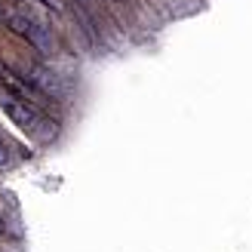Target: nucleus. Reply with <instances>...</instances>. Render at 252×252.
I'll return each mask as SVG.
<instances>
[{
  "instance_id": "1",
  "label": "nucleus",
  "mask_w": 252,
  "mask_h": 252,
  "mask_svg": "<svg viewBox=\"0 0 252 252\" xmlns=\"http://www.w3.org/2000/svg\"><path fill=\"white\" fill-rule=\"evenodd\" d=\"M0 108H3V114L16 123L22 132L34 135L37 142H53V138L59 135V126L53 120H46L28 98H19V95L6 93V95H0Z\"/></svg>"
},
{
  "instance_id": "2",
  "label": "nucleus",
  "mask_w": 252,
  "mask_h": 252,
  "mask_svg": "<svg viewBox=\"0 0 252 252\" xmlns=\"http://www.w3.org/2000/svg\"><path fill=\"white\" fill-rule=\"evenodd\" d=\"M9 25H12V31L16 34H22L25 40H31L37 49H49V37H46V31L40 28V25H37L34 19H28V16H22V12H12L9 16Z\"/></svg>"
},
{
  "instance_id": "3",
  "label": "nucleus",
  "mask_w": 252,
  "mask_h": 252,
  "mask_svg": "<svg viewBox=\"0 0 252 252\" xmlns=\"http://www.w3.org/2000/svg\"><path fill=\"white\" fill-rule=\"evenodd\" d=\"M0 86H6V90H9L12 95H19V98H28V95H31V86L25 83L3 59H0Z\"/></svg>"
},
{
  "instance_id": "4",
  "label": "nucleus",
  "mask_w": 252,
  "mask_h": 252,
  "mask_svg": "<svg viewBox=\"0 0 252 252\" xmlns=\"http://www.w3.org/2000/svg\"><path fill=\"white\" fill-rule=\"evenodd\" d=\"M43 6H49V9H56V12H62L65 9V0H40Z\"/></svg>"
},
{
  "instance_id": "5",
  "label": "nucleus",
  "mask_w": 252,
  "mask_h": 252,
  "mask_svg": "<svg viewBox=\"0 0 252 252\" xmlns=\"http://www.w3.org/2000/svg\"><path fill=\"white\" fill-rule=\"evenodd\" d=\"M6 157H9V154H6V148H3V142H0V166H3V163H6Z\"/></svg>"
},
{
  "instance_id": "6",
  "label": "nucleus",
  "mask_w": 252,
  "mask_h": 252,
  "mask_svg": "<svg viewBox=\"0 0 252 252\" xmlns=\"http://www.w3.org/2000/svg\"><path fill=\"white\" fill-rule=\"evenodd\" d=\"M114 3H126V0H114Z\"/></svg>"
}]
</instances>
